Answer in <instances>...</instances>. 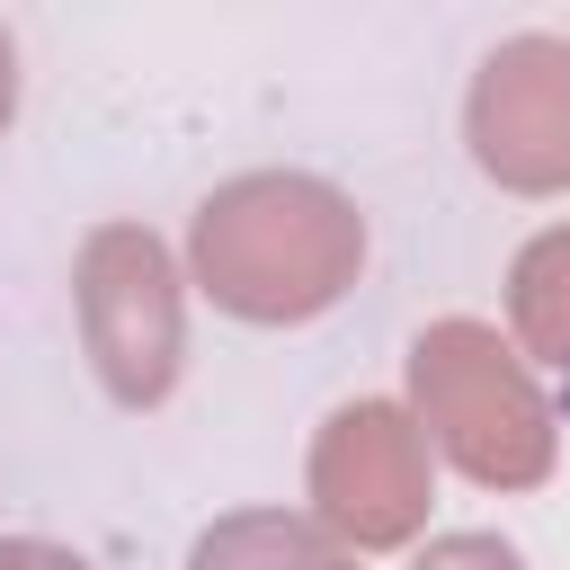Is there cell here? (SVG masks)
Returning <instances> with one entry per match:
<instances>
[{"label": "cell", "mask_w": 570, "mask_h": 570, "mask_svg": "<svg viewBox=\"0 0 570 570\" xmlns=\"http://www.w3.org/2000/svg\"><path fill=\"white\" fill-rule=\"evenodd\" d=\"M187 570H356V552L294 508H232L196 534Z\"/></svg>", "instance_id": "cell-6"}, {"label": "cell", "mask_w": 570, "mask_h": 570, "mask_svg": "<svg viewBox=\"0 0 570 570\" xmlns=\"http://www.w3.org/2000/svg\"><path fill=\"white\" fill-rule=\"evenodd\" d=\"M71 312H80V347H89L98 383L125 410L169 401L178 356H187V294H178V258L151 223H98L80 240Z\"/></svg>", "instance_id": "cell-3"}, {"label": "cell", "mask_w": 570, "mask_h": 570, "mask_svg": "<svg viewBox=\"0 0 570 570\" xmlns=\"http://www.w3.org/2000/svg\"><path fill=\"white\" fill-rule=\"evenodd\" d=\"M463 142L517 196L570 187V36L490 45L472 71V98H463Z\"/></svg>", "instance_id": "cell-5"}, {"label": "cell", "mask_w": 570, "mask_h": 570, "mask_svg": "<svg viewBox=\"0 0 570 570\" xmlns=\"http://www.w3.org/2000/svg\"><path fill=\"white\" fill-rule=\"evenodd\" d=\"M9 107H18V45L0 36V125H9Z\"/></svg>", "instance_id": "cell-10"}, {"label": "cell", "mask_w": 570, "mask_h": 570, "mask_svg": "<svg viewBox=\"0 0 570 570\" xmlns=\"http://www.w3.org/2000/svg\"><path fill=\"white\" fill-rule=\"evenodd\" d=\"M410 570H525V561H517L508 534H436Z\"/></svg>", "instance_id": "cell-8"}, {"label": "cell", "mask_w": 570, "mask_h": 570, "mask_svg": "<svg viewBox=\"0 0 570 570\" xmlns=\"http://www.w3.org/2000/svg\"><path fill=\"white\" fill-rule=\"evenodd\" d=\"M410 419L481 490H534L561 463V419L534 365L490 321H428L410 338Z\"/></svg>", "instance_id": "cell-2"}, {"label": "cell", "mask_w": 570, "mask_h": 570, "mask_svg": "<svg viewBox=\"0 0 570 570\" xmlns=\"http://www.w3.org/2000/svg\"><path fill=\"white\" fill-rule=\"evenodd\" d=\"M508 321H517V347L552 374H570V223L534 232L508 267Z\"/></svg>", "instance_id": "cell-7"}, {"label": "cell", "mask_w": 570, "mask_h": 570, "mask_svg": "<svg viewBox=\"0 0 570 570\" xmlns=\"http://www.w3.org/2000/svg\"><path fill=\"white\" fill-rule=\"evenodd\" d=\"M187 267L232 321H312L365 267V214L312 169H240L187 223Z\"/></svg>", "instance_id": "cell-1"}, {"label": "cell", "mask_w": 570, "mask_h": 570, "mask_svg": "<svg viewBox=\"0 0 570 570\" xmlns=\"http://www.w3.org/2000/svg\"><path fill=\"white\" fill-rule=\"evenodd\" d=\"M0 570H89V561L45 543V534H0Z\"/></svg>", "instance_id": "cell-9"}, {"label": "cell", "mask_w": 570, "mask_h": 570, "mask_svg": "<svg viewBox=\"0 0 570 570\" xmlns=\"http://www.w3.org/2000/svg\"><path fill=\"white\" fill-rule=\"evenodd\" d=\"M312 525L347 552H392L428 525V436L410 401H347L312 436Z\"/></svg>", "instance_id": "cell-4"}]
</instances>
